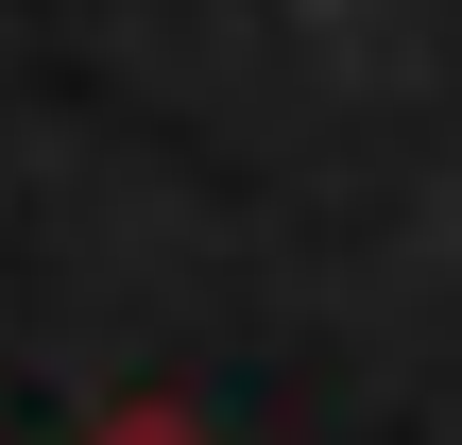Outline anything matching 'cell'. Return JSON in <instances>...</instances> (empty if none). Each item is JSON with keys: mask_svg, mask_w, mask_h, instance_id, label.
Listing matches in <instances>:
<instances>
[{"mask_svg": "<svg viewBox=\"0 0 462 445\" xmlns=\"http://www.w3.org/2000/svg\"><path fill=\"white\" fill-rule=\"evenodd\" d=\"M86 445H206V429H189V412H103Z\"/></svg>", "mask_w": 462, "mask_h": 445, "instance_id": "6da1fadb", "label": "cell"}]
</instances>
